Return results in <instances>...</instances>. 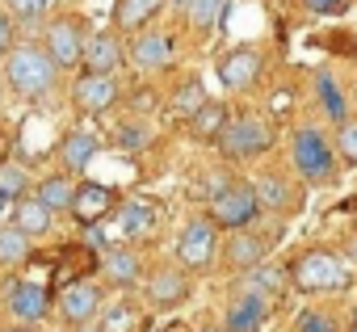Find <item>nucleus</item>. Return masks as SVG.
I'll return each instance as SVG.
<instances>
[{"instance_id":"nucleus-36","label":"nucleus","mask_w":357,"mask_h":332,"mask_svg":"<svg viewBox=\"0 0 357 332\" xmlns=\"http://www.w3.org/2000/svg\"><path fill=\"white\" fill-rule=\"evenodd\" d=\"M147 143H151V130H147V126H139V122L118 126V147H126V151H143Z\"/></svg>"},{"instance_id":"nucleus-9","label":"nucleus","mask_w":357,"mask_h":332,"mask_svg":"<svg viewBox=\"0 0 357 332\" xmlns=\"http://www.w3.org/2000/svg\"><path fill=\"white\" fill-rule=\"evenodd\" d=\"M269 315H273V294L252 290V286H240V294L227 303L223 324H227V332H261Z\"/></svg>"},{"instance_id":"nucleus-38","label":"nucleus","mask_w":357,"mask_h":332,"mask_svg":"<svg viewBox=\"0 0 357 332\" xmlns=\"http://www.w3.org/2000/svg\"><path fill=\"white\" fill-rule=\"evenodd\" d=\"M303 5L315 13V17H340L349 9V0H303Z\"/></svg>"},{"instance_id":"nucleus-32","label":"nucleus","mask_w":357,"mask_h":332,"mask_svg":"<svg viewBox=\"0 0 357 332\" xmlns=\"http://www.w3.org/2000/svg\"><path fill=\"white\" fill-rule=\"evenodd\" d=\"M294 332H340V324H336V315H332V311L307 307V311H298V319H294Z\"/></svg>"},{"instance_id":"nucleus-22","label":"nucleus","mask_w":357,"mask_h":332,"mask_svg":"<svg viewBox=\"0 0 357 332\" xmlns=\"http://www.w3.org/2000/svg\"><path fill=\"white\" fill-rule=\"evenodd\" d=\"M84 72H118L122 68V43L114 34H93L84 47Z\"/></svg>"},{"instance_id":"nucleus-34","label":"nucleus","mask_w":357,"mask_h":332,"mask_svg":"<svg viewBox=\"0 0 357 332\" xmlns=\"http://www.w3.org/2000/svg\"><path fill=\"white\" fill-rule=\"evenodd\" d=\"M0 190H5L13 202H17V198H26V190H30L26 169H17V164H0Z\"/></svg>"},{"instance_id":"nucleus-29","label":"nucleus","mask_w":357,"mask_h":332,"mask_svg":"<svg viewBox=\"0 0 357 332\" xmlns=\"http://www.w3.org/2000/svg\"><path fill=\"white\" fill-rule=\"evenodd\" d=\"M30 261V232L13 227H0V265H22Z\"/></svg>"},{"instance_id":"nucleus-25","label":"nucleus","mask_w":357,"mask_h":332,"mask_svg":"<svg viewBox=\"0 0 357 332\" xmlns=\"http://www.w3.org/2000/svg\"><path fill=\"white\" fill-rule=\"evenodd\" d=\"M51 206H43L34 194H26V198H17L13 202V223L22 227V232H30V236H47L51 232Z\"/></svg>"},{"instance_id":"nucleus-13","label":"nucleus","mask_w":357,"mask_h":332,"mask_svg":"<svg viewBox=\"0 0 357 332\" xmlns=\"http://www.w3.org/2000/svg\"><path fill=\"white\" fill-rule=\"evenodd\" d=\"M72 101L84 114H105L118 101V80L114 72H80V80L72 84Z\"/></svg>"},{"instance_id":"nucleus-7","label":"nucleus","mask_w":357,"mask_h":332,"mask_svg":"<svg viewBox=\"0 0 357 332\" xmlns=\"http://www.w3.org/2000/svg\"><path fill=\"white\" fill-rule=\"evenodd\" d=\"M55 307H59V315H63L72 328H84V324H93V319L101 315V307H105V294H101V286H97L93 278H76V282L59 286V294H55Z\"/></svg>"},{"instance_id":"nucleus-40","label":"nucleus","mask_w":357,"mask_h":332,"mask_svg":"<svg viewBox=\"0 0 357 332\" xmlns=\"http://www.w3.org/2000/svg\"><path fill=\"white\" fill-rule=\"evenodd\" d=\"M13 51V13L0 9V55H9Z\"/></svg>"},{"instance_id":"nucleus-8","label":"nucleus","mask_w":357,"mask_h":332,"mask_svg":"<svg viewBox=\"0 0 357 332\" xmlns=\"http://www.w3.org/2000/svg\"><path fill=\"white\" fill-rule=\"evenodd\" d=\"M278 240H282L278 232L236 227V236H227V244H223V265H227V269H236V273H244V269L261 265V261L269 257V248H273Z\"/></svg>"},{"instance_id":"nucleus-15","label":"nucleus","mask_w":357,"mask_h":332,"mask_svg":"<svg viewBox=\"0 0 357 332\" xmlns=\"http://www.w3.org/2000/svg\"><path fill=\"white\" fill-rule=\"evenodd\" d=\"M155 223H160V211H155V202H147V198H130V202H122V211L114 215V244L118 240H143V236H151L155 232Z\"/></svg>"},{"instance_id":"nucleus-2","label":"nucleus","mask_w":357,"mask_h":332,"mask_svg":"<svg viewBox=\"0 0 357 332\" xmlns=\"http://www.w3.org/2000/svg\"><path fill=\"white\" fill-rule=\"evenodd\" d=\"M290 164L307 186H332L336 181V147L319 126H298L290 139Z\"/></svg>"},{"instance_id":"nucleus-35","label":"nucleus","mask_w":357,"mask_h":332,"mask_svg":"<svg viewBox=\"0 0 357 332\" xmlns=\"http://www.w3.org/2000/svg\"><path fill=\"white\" fill-rule=\"evenodd\" d=\"M336 151H340V160L357 164V118L336 122Z\"/></svg>"},{"instance_id":"nucleus-14","label":"nucleus","mask_w":357,"mask_h":332,"mask_svg":"<svg viewBox=\"0 0 357 332\" xmlns=\"http://www.w3.org/2000/svg\"><path fill=\"white\" fill-rule=\"evenodd\" d=\"M261 68H265L261 51H252V47H236V51H227V55L219 59V80H223V89L244 93V89H252V84L261 80Z\"/></svg>"},{"instance_id":"nucleus-1","label":"nucleus","mask_w":357,"mask_h":332,"mask_svg":"<svg viewBox=\"0 0 357 332\" xmlns=\"http://www.w3.org/2000/svg\"><path fill=\"white\" fill-rule=\"evenodd\" d=\"M286 269H290V286L303 294H332V290H344L353 282L349 261L336 257L332 248H303Z\"/></svg>"},{"instance_id":"nucleus-21","label":"nucleus","mask_w":357,"mask_h":332,"mask_svg":"<svg viewBox=\"0 0 357 332\" xmlns=\"http://www.w3.org/2000/svg\"><path fill=\"white\" fill-rule=\"evenodd\" d=\"M252 190H257V198H261V211L286 215V211H294V206H298V198H294L290 181H286V177H278V173H261V177L252 181Z\"/></svg>"},{"instance_id":"nucleus-19","label":"nucleus","mask_w":357,"mask_h":332,"mask_svg":"<svg viewBox=\"0 0 357 332\" xmlns=\"http://www.w3.org/2000/svg\"><path fill=\"white\" fill-rule=\"evenodd\" d=\"M93 269H101V252H97L93 244H68V248L59 252L55 282H59V286H68V282H76V278H89Z\"/></svg>"},{"instance_id":"nucleus-31","label":"nucleus","mask_w":357,"mask_h":332,"mask_svg":"<svg viewBox=\"0 0 357 332\" xmlns=\"http://www.w3.org/2000/svg\"><path fill=\"white\" fill-rule=\"evenodd\" d=\"M135 328H139V311L130 303L101 307V332H135Z\"/></svg>"},{"instance_id":"nucleus-12","label":"nucleus","mask_w":357,"mask_h":332,"mask_svg":"<svg viewBox=\"0 0 357 332\" xmlns=\"http://www.w3.org/2000/svg\"><path fill=\"white\" fill-rule=\"evenodd\" d=\"M5 307L17 324H43L51 315V290L38 282H13L5 290Z\"/></svg>"},{"instance_id":"nucleus-30","label":"nucleus","mask_w":357,"mask_h":332,"mask_svg":"<svg viewBox=\"0 0 357 332\" xmlns=\"http://www.w3.org/2000/svg\"><path fill=\"white\" fill-rule=\"evenodd\" d=\"M206 101H211V97H206L202 80H185L181 89L172 93V114H176V118H194V114H198Z\"/></svg>"},{"instance_id":"nucleus-24","label":"nucleus","mask_w":357,"mask_h":332,"mask_svg":"<svg viewBox=\"0 0 357 332\" xmlns=\"http://www.w3.org/2000/svg\"><path fill=\"white\" fill-rule=\"evenodd\" d=\"M240 286H252V290H265V294L282 299L286 286H290V269H286V265H273V261H261V265L244 269V282H240Z\"/></svg>"},{"instance_id":"nucleus-45","label":"nucleus","mask_w":357,"mask_h":332,"mask_svg":"<svg viewBox=\"0 0 357 332\" xmlns=\"http://www.w3.org/2000/svg\"><path fill=\"white\" fill-rule=\"evenodd\" d=\"M353 332H357V311H353Z\"/></svg>"},{"instance_id":"nucleus-33","label":"nucleus","mask_w":357,"mask_h":332,"mask_svg":"<svg viewBox=\"0 0 357 332\" xmlns=\"http://www.w3.org/2000/svg\"><path fill=\"white\" fill-rule=\"evenodd\" d=\"M223 5H227V0H190V22L198 26V30H211L215 22H219V13H223Z\"/></svg>"},{"instance_id":"nucleus-28","label":"nucleus","mask_w":357,"mask_h":332,"mask_svg":"<svg viewBox=\"0 0 357 332\" xmlns=\"http://www.w3.org/2000/svg\"><path fill=\"white\" fill-rule=\"evenodd\" d=\"M34 198L59 215V211H68V206H72L76 186H72V177H68V173H51V177H43V181L34 186Z\"/></svg>"},{"instance_id":"nucleus-41","label":"nucleus","mask_w":357,"mask_h":332,"mask_svg":"<svg viewBox=\"0 0 357 332\" xmlns=\"http://www.w3.org/2000/svg\"><path fill=\"white\" fill-rule=\"evenodd\" d=\"M13 332H38V328H34V324H17Z\"/></svg>"},{"instance_id":"nucleus-6","label":"nucleus","mask_w":357,"mask_h":332,"mask_svg":"<svg viewBox=\"0 0 357 332\" xmlns=\"http://www.w3.org/2000/svg\"><path fill=\"white\" fill-rule=\"evenodd\" d=\"M215 257H219V223L211 215L190 219L181 227V236H176V261L185 269H211Z\"/></svg>"},{"instance_id":"nucleus-44","label":"nucleus","mask_w":357,"mask_h":332,"mask_svg":"<svg viewBox=\"0 0 357 332\" xmlns=\"http://www.w3.org/2000/svg\"><path fill=\"white\" fill-rule=\"evenodd\" d=\"M172 5H181V9H190V0H172Z\"/></svg>"},{"instance_id":"nucleus-11","label":"nucleus","mask_w":357,"mask_h":332,"mask_svg":"<svg viewBox=\"0 0 357 332\" xmlns=\"http://www.w3.org/2000/svg\"><path fill=\"white\" fill-rule=\"evenodd\" d=\"M114 211H118V194H114L109 186H101V181H80V186H76V198H72V206H68V215H72L80 227L105 223Z\"/></svg>"},{"instance_id":"nucleus-42","label":"nucleus","mask_w":357,"mask_h":332,"mask_svg":"<svg viewBox=\"0 0 357 332\" xmlns=\"http://www.w3.org/2000/svg\"><path fill=\"white\" fill-rule=\"evenodd\" d=\"M5 202H13V198H9V194H5V190H0V211H5Z\"/></svg>"},{"instance_id":"nucleus-4","label":"nucleus","mask_w":357,"mask_h":332,"mask_svg":"<svg viewBox=\"0 0 357 332\" xmlns=\"http://www.w3.org/2000/svg\"><path fill=\"white\" fill-rule=\"evenodd\" d=\"M257 215H261V198H257V190L248 181H223V186H215V194H211V219L219 227H227V232L252 227Z\"/></svg>"},{"instance_id":"nucleus-39","label":"nucleus","mask_w":357,"mask_h":332,"mask_svg":"<svg viewBox=\"0 0 357 332\" xmlns=\"http://www.w3.org/2000/svg\"><path fill=\"white\" fill-rule=\"evenodd\" d=\"M265 105H269V114H273V118H282V114H290V110H294V93H290V89H278V93H269V101H265Z\"/></svg>"},{"instance_id":"nucleus-10","label":"nucleus","mask_w":357,"mask_h":332,"mask_svg":"<svg viewBox=\"0 0 357 332\" xmlns=\"http://www.w3.org/2000/svg\"><path fill=\"white\" fill-rule=\"evenodd\" d=\"M43 47L51 51V59H55L59 68H80V63H84V47H89L84 22H80V17H59V22H51Z\"/></svg>"},{"instance_id":"nucleus-43","label":"nucleus","mask_w":357,"mask_h":332,"mask_svg":"<svg viewBox=\"0 0 357 332\" xmlns=\"http://www.w3.org/2000/svg\"><path fill=\"white\" fill-rule=\"evenodd\" d=\"M202 332H227V324H223V328H202Z\"/></svg>"},{"instance_id":"nucleus-18","label":"nucleus","mask_w":357,"mask_h":332,"mask_svg":"<svg viewBox=\"0 0 357 332\" xmlns=\"http://www.w3.org/2000/svg\"><path fill=\"white\" fill-rule=\"evenodd\" d=\"M130 63H135L139 72H160V68H168V63H172V38H168L164 30L139 34V38L130 43Z\"/></svg>"},{"instance_id":"nucleus-26","label":"nucleus","mask_w":357,"mask_h":332,"mask_svg":"<svg viewBox=\"0 0 357 332\" xmlns=\"http://www.w3.org/2000/svg\"><path fill=\"white\" fill-rule=\"evenodd\" d=\"M164 9V0H118V5H114V26L118 30H143L155 13Z\"/></svg>"},{"instance_id":"nucleus-5","label":"nucleus","mask_w":357,"mask_h":332,"mask_svg":"<svg viewBox=\"0 0 357 332\" xmlns=\"http://www.w3.org/2000/svg\"><path fill=\"white\" fill-rule=\"evenodd\" d=\"M273 147V126L257 114H244V118H231L227 130L219 135V151L227 160H257Z\"/></svg>"},{"instance_id":"nucleus-23","label":"nucleus","mask_w":357,"mask_h":332,"mask_svg":"<svg viewBox=\"0 0 357 332\" xmlns=\"http://www.w3.org/2000/svg\"><path fill=\"white\" fill-rule=\"evenodd\" d=\"M227 122H231L227 105H223V101H206V105L190 118V130H194V139H202V143H219V135L227 130Z\"/></svg>"},{"instance_id":"nucleus-3","label":"nucleus","mask_w":357,"mask_h":332,"mask_svg":"<svg viewBox=\"0 0 357 332\" xmlns=\"http://www.w3.org/2000/svg\"><path fill=\"white\" fill-rule=\"evenodd\" d=\"M59 63L51 59V51L47 47H13L9 55H5V80L22 93V97H38V93H47L55 80H59Z\"/></svg>"},{"instance_id":"nucleus-27","label":"nucleus","mask_w":357,"mask_h":332,"mask_svg":"<svg viewBox=\"0 0 357 332\" xmlns=\"http://www.w3.org/2000/svg\"><path fill=\"white\" fill-rule=\"evenodd\" d=\"M315 97H319V105H324V114H328L332 122H344V118H349L344 89L336 84V76H332L328 68H319V72H315Z\"/></svg>"},{"instance_id":"nucleus-17","label":"nucleus","mask_w":357,"mask_h":332,"mask_svg":"<svg viewBox=\"0 0 357 332\" xmlns=\"http://www.w3.org/2000/svg\"><path fill=\"white\" fill-rule=\"evenodd\" d=\"M101 273H105V282H109V286L130 290V286H139V282H143V261H139V252H135V248L109 244V248L101 252Z\"/></svg>"},{"instance_id":"nucleus-37","label":"nucleus","mask_w":357,"mask_h":332,"mask_svg":"<svg viewBox=\"0 0 357 332\" xmlns=\"http://www.w3.org/2000/svg\"><path fill=\"white\" fill-rule=\"evenodd\" d=\"M47 9H51V0H9V13L17 22H38L47 17Z\"/></svg>"},{"instance_id":"nucleus-16","label":"nucleus","mask_w":357,"mask_h":332,"mask_svg":"<svg viewBox=\"0 0 357 332\" xmlns=\"http://www.w3.org/2000/svg\"><path fill=\"white\" fill-rule=\"evenodd\" d=\"M185 299H190V278H185V269L164 265V269H155V273L147 278V303H151L155 311L181 307Z\"/></svg>"},{"instance_id":"nucleus-20","label":"nucleus","mask_w":357,"mask_h":332,"mask_svg":"<svg viewBox=\"0 0 357 332\" xmlns=\"http://www.w3.org/2000/svg\"><path fill=\"white\" fill-rule=\"evenodd\" d=\"M97 151H101V143H97V135L84 130V126L68 130L63 143H59V160H63V169H68V173H84V169H89V160H93Z\"/></svg>"}]
</instances>
